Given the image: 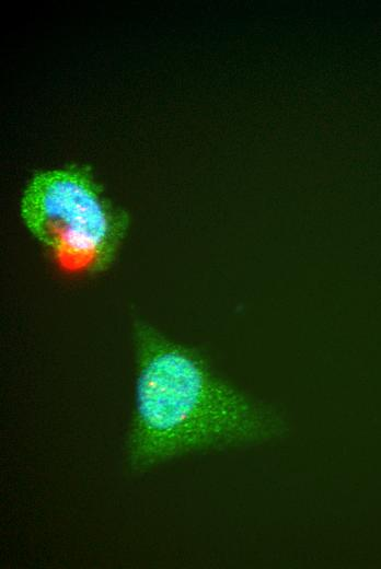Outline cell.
<instances>
[{
    "instance_id": "1",
    "label": "cell",
    "mask_w": 381,
    "mask_h": 569,
    "mask_svg": "<svg viewBox=\"0 0 381 569\" xmlns=\"http://www.w3.org/2000/svg\"><path fill=\"white\" fill-rule=\"evenodd\" d=\"M134 340L135 411L126 448L131 471L189 452L262 442L284 430L275 413L152 325L136 322Z\"/></svg>"
},
{
    "instance_id": "2",
    "label": "cell",
    "mask_w": 381,
    "mask_h": 569,
    "mask_svg": "<svg viewBox=\"0 0 381 569\" xmlns=\"http://www.w3.org/2000/svg\"><path fill=\"white\" fill-rule=\"evenodd\" d=\"M20 211L56 271L72 280L105 271L127 229L125 213L90 173L78 167L34 175L22 194Z\"/></svg>"
}]
</instances>
